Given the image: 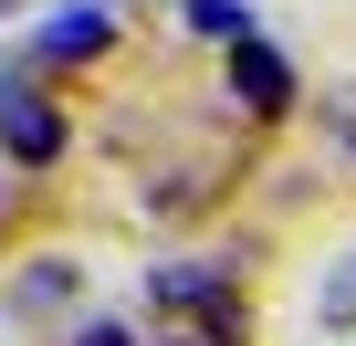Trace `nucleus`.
Here are the masks:
<instances>
[{"mask_svg":"<svg viewBox=\"0 0 356 346\" xmlns=\"http://www.w3.org/2000/svg\"><path fill=\"white\" fill-rule=\"evenodd\" d=\"M0 22H11V0H0Z\"/></svg>","mask_w":356,"mask_h":346,"instance_id":"nucleus-9","label":"nucleus"},{"mask_svg":"<svg viewBox=\"0 0 356 346\" xmlns=\"http://www.w3.org/2000/svg\"><path fill=\"white\" fill-rule=\"evenodd\" d=\"M63 304H84V262H74V252H42V262L11 283V315L42 325V315H63Z\"/></svg>","mask_w":356,"mask_h":346,"instance_id":"nucleus-4","label":"nucleus"},{"mask_svg":"<svg viewBox=\"0 0 356 346\" xmlns=\"http://www.w3.org/2000/svg\"><path fill=\"white\" fill-rule=\"evenodd\" d=\"M189 346H210V336H189Z\"/></svg>","mask_w":356,"mask_h":346,"instance_id":"nucleus-10","label":"nucleus"},{"mask_svg":"<svg viewBox=\"0 0 356 346\" xmlns=\"http://www.w3.org/2000/svg\"><path fill=\"white\" fill-rule=\"evenodd\" d=\"M63 346H136V325H74Z\"/></svg>","mask_w":356,"mask_h":346,"instance_id":"nucleus-7","label":"nucleus"},{"mask_svg":"<svg viewBox=\"0 0 356 346\" xmlns=\"http://www.w3.org/2000/svg\"><path fill=\"white\" fill-rule=\"evenodd\" d=\"M0 157H11L22 179H42V168L63 157V105L32 95V84H11V74H0Z\"/></svg>","mask_w":356,"mask_h":346,"instance_id":"nucleus-1","label":"nucleus"},{"mask_svg":"<svg viewBox=\"0 0 356 346\" xmlns=\"http://www.w3.org/2000/svg\"><path fill=\"white\" fill-rule=\"evenodd\" d=\"M293 95H304V84H293L283 42H241V53H231V105H241V116L273 126V116H293Z\"/></svg>","mask_w":356,"mask_h":346,"instance_id":"nucleus-2","label":"nucleus"},{"mask_svg":"<svg viewBox=\"0 0 356 346\" xmlns=\"http://www.w3.org/2000/svg\"><path fill=\"white\" fill-rule=\"evenodd\" d=\"M178 22H189L200 42H220V53H241V42H262V11H252V0H189V11H178Z\"/></svg>","mask_w":356,"mask_h":346,"instance_id":"nucleus-5","label":"nucleus"},{"mask_svg":"<svg viewBox=\"0 0 356 346\" xmlns=\"http://www.w3.org/2000/svg\"><path fill=\"white\" fill-rule=\"evenodd\" d=\"M314 325H325V336H346V325H356V252L314 283Z\"/></svg>","mask_w":356,"mask_h":346,"instance_id":"nucleus-6","label":"nucleus"},{"mask_svg":"<svg viewBox=\"0 0 356 346\" xmlns=\"http://www.w3.org/2000/svg\"><path fill=\"white\" fill-rule=\"evenodd\" d=\"M335 136H346V147H356V105H335Z\"/></svg>","mask_w":356,"mask_h":346,"instance_id":"nucleus-8","label":"nucleus"},{"mask_svg":"<svg viewBox=\"0 0 356 346\" xmlns=\"http://www.w3.org/2000/svg\"><path fill=\"white\" fill-rule=\"evenodd\" d=\"M105 42H115V0H74V11H53V22L32 32L42 63H84V53H105Z\"/></svg>","mask_w":356,"mask_h":346,"instance_id":"nucleus-3","label":"nucleus"}]
</instances>
